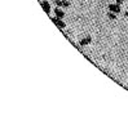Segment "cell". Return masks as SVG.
<instances>
[{
  "instance_id": "6",
  "label": "cell",
  "mask_w": 128,
  "mask_h": 129,
  "mask_svg": "<svg viewBox=\"0 0 128 129\" xmlns=\"http://www.w3.org/2000/svg\"><path fill=\"white\" fill-rule=\"evenodd\" d=\"M55 14H56V17H57V18H61V19H62L63 17H65V13H63V10H62L60 7H57V8L55 9Z\"/></svg>"
},
{
  "instance_id": "8",
  "label": "cell",
  "mask_w": 128,
  "mask_h": 129,
  "mask_svg": "<svg viewBox=\"0 0 128 129\" xmlns=\"http://www.w3.org/2000/svg\"><path fill=\"white\" fill-rule=\"evenodd\" d=\"M116 4H119V5H122V4H123V0H116Z\"/></svg>"
},
{
  "instance_id": "5",
  "label": "cell",
  "mask_w": 128,
  "mask_h": 129,
  "mask_svg": "<svg viewBox=\"0 0 128 129\" xmlns=\"http://www.w3.org/2000/svg\"><path fill=\"white\" fill-rule=\"evenodd\" d=\"M91 41H92V38H91V36H85V38H83V39L79 41V45H80V47L88 45V44H91Z\"/></svg>"
},
{
  "instance_id": "1",
  "label": "cell",
  "mask_w": 128,
  "mask_h": 129,
  "mask_svg": "<svg viewBox=\"0 0 128 129\" xmlns=\"http://www.w3.org/2000/svg\"><path fill=\"white\" fill-rule=\"evenodd\" d=\"M52 21H53V23H55L57 27H60V28H65V26H66L65 22H63L61 18H57L56 17V18H52Z\"/></svg>"
},
{
  "instance_id": "3",
  "label": "cell",
  "mask_w": 128,
  "mask_h": 129,
  "mask_svg": "<svg viewBox=\"0 0 128 129\" xmlns=\"http://www.w3.org/2000/svg\"><path fill=\"white\" fill-rule=\"evenodd\" d=\"M109 10L110 12H113V13H120V5L119 4H110L109 5Z\"/></svg>"
},
{
  "instance_id": "2",
  "label": "cell",
  "mask_w": 128,
  "mask_h": 129,
  "mask_svg": "<svg viewBox=\"0 0 128 129\" xmlns=\"http://www.w3.org/2000/svg\"><path fill=\"white\" fill-rule=\"evenodd\" d=\"M55 4L58 5V7H63V8H69V7L71 5L70 2H67V0H56Z\"/></svg>"
},
{
  "instance_id": "7",
  "label": "cell",
  "mask_w": 128,
  "mask_h": 129,
  "mask_svg": "<svg viewBox=\"0 0 128 129\" xmlns=\"http://www.w3.org/2000/svg\"><path fill=\"white\" fill-rule=\"evenodd\" d=\"M108 16H109V18H110V19H116V16H115V13H113V12H109V14H108Z\"/></svg>"
},
{
  "instance_id": "9",
  "label": "cell",
  "mask_w": 128,
  "mask_h": 129,
  "mask_svg": "<svg viewBox=\"0 0 128 129\" xmlns=\"http://www.w3.org/2000/svg\"><path fill=\"white\" fill-rule=\"evenodd\" d=\"M125 16H127V17H128V12H125Z\"/></svg>"
},
{
  "instance_id": "4",
  "label": "cell",
  "mask_w": 128,
  "mask_h": 129,
  "mask_svg": "<svg viewBox=\"0 0 128 129\" xmlns=\"http://www.w3.org/2000/svg\"><path fill=\"white\" fill-rule=\"evenodd\" d=\"M40 4H41V8L44 9V12H45L47 14H50V4H49L48 2H45V0H43Z\"/></svg>"
}]
</instances>
